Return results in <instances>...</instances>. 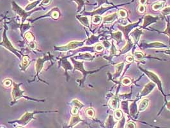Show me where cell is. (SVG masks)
<instances>
[{"label": "cell", "mask_w": 170, "mask_h": 128, "mask_svg": "<svg viewBox=\"0 0 170 128\" xmlns=\"http://www.w3.org/2000/svg\"><path fill=\"white\" fill-rule=\"evenodd\" d=\"M22 83H17L13 82V88H12V98H13V102H16L17 101H18L19 99H21V97L24 98V99H27V100H31V101H37V102H44V101H41V100H36L35 99H32V98L28 97H26V96H24L23 93L25 92V91L24 90H22L21 89H20V86L22 85Z\"/></svg>", "instance_id": "cell-1"}, {"label": "cell", "mask_w": 170, "mask_h": 128, "mask_svg": "<svg viewBox=\"0 0 170 128\" xmlns=\"http://www.w3.org/2000/svg\"><path fill=\"white\" fill-rule=\"evenodd\" d=\"M6 26H5V30H4V32H3V40H2V42H0V46H3L5 49H6L7 50L10 51L11 53H12L14 55H15L19 59L21 60V56L23 55L20 51H18L17 49H16L15 47L13 46V45H12V44L11 43V42L10 41L9 39L8 38L7 36H6Z\"/></svg>", "instance_id": "cell-2"}, {"label": "cell", "mask_w": 170, "mask_h": 128, "mask_svg": "<svg viewBox=\"0 0 170 128\" xmlns=\"http://www.w3.org/2000/svg\"><path fill=\"white\" fill-rule=\"evenodd\" d=\"M12 10H13L16 14H18L20 17H21V24H23V23H24V22L25 21V20H26V19L28 18V17L32 13L35 12L36 10H40V8H39L38 9L33 10L31 11V12L30 11H29V12H26V11H25L24 10L22 9V8L20 7L19 6H18V5L15 3V2L12 1Z\"/></svg>", "instance_id": "cell-3"}, {"label": "cell", "mask_w": 170, "mask_h": 128, "mask_svg": "<svg viewBox=\"0 0 170 128\" xmlns=\"http://www.w3.org/2000/svg\"><path fill=\"white\" fill-rule=\"evenodd\" d=\"M44 112H50V111H33V112H31V113L30 112H26V113H25L23 116H22V117L21 118V119L17 120V121H14V122H14H14H16V123H17L18 124H19V125L21 126H26L28 123H29L32 119H33L34 115H35V114L38 113H44Z\"/></svg>", "instance_id": "cell-4"}, {"label": "cell", "mask_w": 170, "mask_h": 128, "mask_svg": "<svg viewBox=\"0 0 170 128\" xmlns=\"http://www.w3.org/2000/svg\"><path fill=\"white\" fill-rule=\"evenodd\" d=\"M70 60H72V62H73V64H74V70H77L81 72L83 75V78L80 85H82L83 82H84V81L85 80V78H86V76L87 75L89 74L93 73V72H95L97 71V70H95V71H86V70H85V69H84L83 62L76 61V60H74V58H73V57H70Z\"/></svg>", "instance_id": "cell-5"}, {"label": "cell", "mask_w": 170, "mask_h": 128, "mask_svg": "<svg viewBox=\"0 0 170 128\" xmlns=\"http://www.w3.org/2000/svg\"><path fill=\"white\" fill-rule=\"evenodd\" d=\"M53 56H52L51 55H47L46 56H44L43 58H38L36 60V64H35V70H36V76H38V79H40L38 77L40 72H41L42 70L43 67H44V62L48 61V60H51L53 58Z\"/></svg>", "instance_id": "cell-6"}, {"label": "cell", "mask_w": 170, "mask_h": 128, "mask_svg": "<svg viewBox=\"0 0 170 128\" xmlns=\"http://www.w3.org/2000/svg\"><path fill=\"white\" fill-rule=\"evenodd\" d=\"M85 41L83 42H77L72 41L69 42L67 45L61 47H55V51H67L71 50V49H75L78 47H80L84 45Z\"/></svg>", "instance_id": "cell-7"}, {"label": "cell", "mask_w": 170, "mask_h": 128, "mask_svg": "<svg viewBox=\"0 0 170 128\" xmlns=\"http://www.w3.org/2000/svg\"><path fill=\"white\" fill-rule=\"evenodd\" d=\"M141 70H143L144 73L148 76V78H150L154 83L156 84V85L158 86V88H159V90H161V92L164 94L163 91V88H162V83H161V81L160 80L159 78L155 73H153V72L148 71V70H143V69H141Z\"/></svg>", "instance_id": "cell-8"}, {"label": "cell", "mask_w": 170, "mask_h": 128, "mask_svg": "<svg viewBox=\"0 0 170 128\" xmlns=\"http://www.w3.org/2000/svg\"><path fill=\"white\" fill-rule=\"evenodd\" d=\"M155 87H156V84L153 82H149L146 85L145 87H144V89L141 92V93L140 94V97H142L148 96L149 94H150L152 92L153 89Z\"/></svg>", "instance_id": "cell-9"}, {"label": "cell", "mask_w": 170, "mask_h": 128, "mask_svg": "<svg viewBox=\"0 0 170 128\" xmlns=\"http://www.w3.org/2000/svg\"><path fill=\"white\" fill-rule=\"evenodd\" d=\"M137 26H138V23H136L130 24V25H127V26H118V28L120 30L123 32L125 38H126L127 40H129V33L131 32V31L134 28L136 27Z\"/></svg>", "instance_id": "cell-10"}, {"label": "cell", "mask_w": 170, "mask_h": 128, "mask_svg": "<svg viewBox=\"0 0 170 128\" xmlns=\"http://www.w3.org/2000/svg\"><path fill=\"white\" fill-rule=\"evenodd\" d=\"M141 47H143V48H167L168 46L160 42H154L141 44Z\"/></svg>", "instance_id": "cell-11"}, {"label": "cell", "mask_w": 170, "mask_h": 128, "mask_svg": "<svg viewBox=\"0 0 170 128\" xmlns=\"http://www.w3.org/2000/svg\"><path fill=\"white\" fill-rule=\"evenodd\" d=\"M59 66L62 67L65 70L66 75H67V71L68 70H72L73 69L71 64L69 62L67 58H63L60 59V62H59Z\"/></svg>", "instance_id": "cell-12"}, {"label": "cell", "mask_w": 170, "mask_h": 128, "mask_svg": "<svg viewBox=\"0 0 170 128\" xmlns=\"http://www.w3.org/2000/svg\"><path fill=\"white\" fill-rule=\"evenodd\" d=\"M158 20L157 17H154L151 15H146L144 19V22H143V28H145L149 25H150L151 24L153 23H155Z\"/></svg>", "instance_id": "cell-13"}, {"label": "cell", "mask_w": 170, "mask_h": 128, "mask_svg": "<svg viewBox=\"0 0 170 128\" xmlns=\"http://www.w3.org/2000/svg\"><path fill=\"white\" fill-rule=\"evenodd\" d=\"M143 31L141 30V29H139V28H136L133 32H131V35H130V37L132 38V40H133V42L137 43L140 40V37H141V35H143Z\"/></svg>", "instance_id": "cell-14"}, {"label": "cell", "mask_w": 170, "mask_h": 128, "mask_svg": "<svg viewBox=\"0 0 170 128\" xmlns=\"http://www.w3.org/2000/svg\"><path fill=\"white\" fill-rule=\"evenodd\" d=\"M74 58H76V60H86V61H91L95 58L94 56L91 55L90 53H79L77 56L73 57Z\"/></svg>", "instance_id": "cell-15"}, {"label": "cell", "mask_w": 170, "mask_h": 128, "mask_svg": "<svg viewBox=\"0 0 170 128\" xmlns=\"http://www.w3.org/2000/svg\"><path fill=\"white\" fill-rule=\"evenodd\" d=\"M31 64V61L29 60V58L27 55H23V58L21 59V64L20 65V68L21 70H25L26 69L29 64Z\"/></svg>", "instance_id": "cell-16"}, {"label": "cell", "mask_w": 170, "mask_h": 128, "mask_svg": "<svg viewBox=\"0 0 170 128\" xmlns=\"http://www.w3.org/2000/svg\"><path fill=\"white\" fill-rule=\"evenodd\" d=\"M113 7H101L99 8V9L96 10H95L94 12H85V15H91V16H93V15H101L105 12H106L108 10L110 9Z\"/></svg>", "instance_id": "cell-17"}, {"label": "cell", "mask_w": 170, "mask_h": 128, "mask_svg": "<svg viewBox=\"0 0 170 128\" xmlns=\"http://www.w3.org/2000/svg\"><path fill=\"white\" fill-rule=\"evenodd\" d=\"M118 17V13H114V14H111V15H107L104 18H102V21H103V23H105V24L111 23L113 21H114Z\"/></svg>", "instance_id": "cell-18"}, {"label": "cell", "mask_w": 170, "mask_h": 128, "mask_svg": "<svg viewBox=\"0 0 170 128\" xmlns=\"http://www.w3.org/2000/svg\"><path fill=\"white\" fill-rule=\"evenodd\" d=\"M119 104H120V102H119L118 98L117 96H115L110 100L109 102V105L112 110H116L118 108Z\"/></svg>", "instance_id": "cell-19"}, {"label": "cell", "mask_w": 170, "mask_h": 128, "mask_svg": "<svg viewBox=\"0 0 170 128\" xmlns=\"http://www.w3.org/2000/svg\"><path fill=\"white\" fill-rule=\"evenodd\" d=\"M123 67H124V63L121 62L120 64H117L116 65V72L114 74V78H118L120 76L121 72L123 70Z\"/></svg>", "instance_id": "cell-20"}, {"label": "cell", "mask_w": 170, "mask_h": 128, "mask_svg": "<svg viewBox=\"0 0 170 128\" xmlns=\"http://www.w3.org/2000/svg\"><path fill=\"white\" fill-rule=\"evenodd\" d=\"M149 104V100L148 99H143L142 101L140 102L138 106V110L140 111H144L147 108Z\"/></svg>", "instance_id": "cell-21"}, {"label": "cell", "mask_w": 170, "mask_h": 128, "mask_svg": "<svg viewBox=\"0 0 170 128\" xmlns=\"http://www.w3.org/2000/svg\"><path fill=\"white\" fill-rule=\"evenodd\" d=\"M77 18L79 20L80 23L84 25L86 27L90 28V23H89V19L87 17H79V16H77Z\"/></svg>", "instance_id": "cell-22"}, {"label": "cell", "mask_w": 170, "mask_h": 128, "mask_svg": "<svg viewBox=\"0 0 170 128\" xmlns=\"http://www.w3.org/2000/svg\"><path fill=\"white\" fill-rule=\"evenodd\" d=\"M81 121H82V119H81L80 117H79V115H76L73 116L72 117L71 121H70L69 126H70V127L74 126L75 125H76L77 124L79 123V122H81Z\"/></svg>", "instance_id": "cell-23"}, {"label": "cell", "mask_w": 170, "mask_h": 128, "mask_svg": "<svg viewBox=\"0 0 170 128\" xmlns=\"http://www.w3.org/2000/svg\"><path fill=\"white\" fill-rule=\"evenodd\" d=\"M112 35L114 39L116 40L118 44H119V43H120L122 41V33L120 31H117V32L113 33Z\"/></svg>", "instance_id": "cell-24"}, {"label": "cell", "mask_w": 170, "mask_h": 128, "mask_svg": "<svg viewBox=\"0 0 170 128\" xmlns=\"http://www.w3.org/2000/svg\"><path fill=\"white\" fill-rule=\"evenodd\" d=\"M132 46H133V42L131 41V40H129L128 42L127 43V44L125 45V46L121 50V53H125L129 51V50H131Z\"/></svg>", "instance_id": "cell-25"}, {"label": "cell", "mask_w": 170, "mask_h": 128, "mask_svg": "<svg viewBox=\"0 0 170 128\" xmlns=\"http://www.w3.org/2000/svg\"><path fill=\"white\" fill-rule=\"evenodd\" d=\"M40 1H41V0H38V1H35V2H33V3H30V4H29V5L26 6V7L25 8V10H24L26 11V12H29V11L31 10L32 9L35 8V6L38 5V3H40Z\"/></svg>", "instance_id": "cell-26"}, {"label": "cell", "mask_w": 170, "mask_h": 128, "mask_svg": "<svg viewBox=\"0 0 170 128\" xmlns=\"http://www.w3.org/2000/svg\"><path fill=\"white\" fill-rule=\"evenodd\" d=\"M99 37H96L95 35H92L90 38H88L86 41V44L87 45H91V44H94L95 43L99 41Z\"/></svg>", "instance_id": "cell-27"}, {"label": "cell", "mask_w": 170, "mask_h": 128, "mask_svg": "<svg viewBox=\"0 0 170 128\" xmlns=\"http://www.w3.org/2000/svg\"><path fill=\"white\" fill-rule=\"evenodd\" d=\"M102 21V17L99 15H93L92 18V23L94 25H99Z\"/></svg>", "instance_id": "cell-28"}, {"label": "cell", "mask_w": 170, "mask_h": 128, "mask_svg": "<svg viewBox=\"0 0 170 128\" xmlns=\"http://www.w3.org/2000/svg\"><path fill=\"white\" fill-rule=\"evenodd\" d=\"M114 122L113 121V119L112 116L109 115L108 120L106 121V126L107 128H112L114 126Z\"/></svg>", "instance_id": "cell-29"}, {"label": "cell", "mask_w": 170, "mask_h": 128, "mask_svg": "<svg viewBox=\"0 0 170 128\" xmlns=\"http://www.w3.org/2000/svg\"><path fill=\"white\" fill-rule=\"evenodd\" d=\"M24 37H25L26 40L29 42H32V41H34V40H35V37H34V35L32 34L31 32H27V33H25V35H24Z\"/></svg>", "instance_id": "cell-30"}, {"label": "cell", "mask_w": 170, "mask_h": 128, "mask_svg": "<svg viewBox=\"0 0 170 128\" xmlns=\"http://www.w3.org/2000/svg\"><path fill=\"white\" fill-rule=\"evenodd\" d=\"M163 6H164V3H163V2H159V3H155V4H153V5H152V9H153V10L157 11L162 9V8L163 7Z\"/></svg>", "instance_id": "cell-31"}, {"label": "cell", "mask_w": 170, "mask_h": 128, "mask_svg": "<svg viewBox=\"0 0 170 128\" xmlns=\"http://www.w3.org/2000/svg\"><path fill=\"white\" fill-rule=\"evenodd\" d=\"M134 58H135L136 60H138V61L143 60L144 57V55H143L141 52L140 51L135 52V53H134Z\"/></svg>", "instance_id": "cell-32"}, {"label": "cell", "mask_w": 170, "mask_h": 128, "mask_svg": "<svg viewBox=\"0 0 170 128\" xmlns=\"http://www.w3.org/2000/svg\"><path fill=\"white\" fill-rule=\"evenodd\" d=\"M71 104H72V106L74 107H77L78 108H81L82 107H83V104L82 103H81L77 99H74L72 101Z\"/></svg>", "instance_id": "cell-33"}, {"label": "cell", "mask_w": 170, "mask_h": 128, "mask_svg": "<svg viewBox=\"0 0 170 128\" xmlns=\"http://www.w3.org/2000/svg\"><path fill=\"white\" fill-rule=\"evenodd\" d=\"M86 114L89 117L92 118L95 116V111L93 109H92L91 108H88L86 110Z\"/></svg>", "instance_id": "cell-34"}, {"label": "cell", "mask_w": 170, "mask_h": 128, "mask_svg": "<svg viewBox=\"0 0 170 128\" xmlns=\"http://www.w3.org/2000/svg\"><path fill=\"white\" fill-rule=\"evenodd\" d=\"M137 110V106L136 104V102H133L131 104V106H130V113L132 115V116L134 115H135L136 112Z\"/></svg>", "instance_id": "cell-35"}, {"label": "cell", "mask_w": 170, "mask_h": 128, "mask_svg": "<svg viewBox=\"0 0 170 128\" xmlns=\"http://www.w3.org/2000/svg\"><path fill=\"white\" fill-rule=\"evenodd\" d=\"M118 14V17H120V18L125 19L127 17V13L126 10L123 9L119 10Z\"/></svg>", "instance_id": "cell-36"}, {"label": "cell", "mask_w": 170, "mask_h": 128, "mask_svg": "<svg viewBox=\"0 0 170 128\" xmlns=\"http://www.w3.org/2000/svg\"><path fill=\"white\" fill-rule=\"evenodd\" d=\"M72 1H74L78 4V12H79L81 10V9L82 8L83 6V5H85V1H84L83 0H72Z\"/></svg>", "instance_id": "cell-37"}, {"label": "cell", "mask_w": 170, "mask_h": 128, "mask_svg": "<svg viewBox=\"0 0 170 128\" xmlns=\"http://www.w3.org/2000/svg\"><path fill=\"white\" fill-rule=\"evenodd\" d=\"M114 118L117 120H120L122 117H123V113L121 112V110H116L114 111Z\"/></svg>", "instance_id": "cell-38"}, {"label": "cell", "mask_w": 170, "mask_h": 128, "mask_svg": "<svg viewBox=\"0 0 170 128\" xmlns=\"http://www.w3.org/2000/svg\"><path fill=\"white\" fill-rule=\"evenodd\" d=\"M116 54V49L115 48L113 42H112V44H111V49H110V57H112Z\"/></svg>", "instance_id": "cell-39"}, {"label": "cell", "mask_w": 170, "mask_h": 128, "mask_svg": "<svg viewBox=\"0 0 170 128\" xmlns=\"http://www.w3.org/2000/svg\"><path fill=\"white\" fill-rule=\"evenodd\" d=\"M131 83H132V81H131V79L129 78H123V79H122V81H121V83H122V85H125V86L131 85Z\"/></svg>", "instance_id": "cell-40"}, {"label": "cell", "mask_w": 170, "mask_h": 128, "mask_svg": "<svg viewBox=\"0 0 170 128\" xmlns=\"http://www.w3.org/2000/svg\"><path fill=\"white\" fill-rule=\"evenodd\" d=\"M161 33H164L165 35H168V36L170 37V21L168 22L167 28H166V30L164 31V32H161Z\"/></svg>", "instance_id": "cell-41"}, {"label": "cell", "mask_w": 170, "mask_h": 128, "mask_svg": "<svg viewBox=\"0 0 170 128\" xmlns=\"http://www.w3.org/2000/svg\"><path fill=\"white\" fill-rule=\"evenodd\" d=\"M121 106H122V109L124 110V111L127 113H129L128 112V110H129V106H128V102L127 101H122L121 102Z\"/></svg>", "instance_id": "cell-42"}, {"label": "cell", "mask_w": 170, "mask_h": 128, "mask_svg": "<svg viewBox=\"0 0 170 128\" xmlns=\"http://www.w3.org/2000/svg\"><path fill=\"white\" fill-rule=\"evenodd\" d=\"M3 84H4V86H5V87H10L12 85H13V82H12V79H6L4 80V81H3Z\"/></svg>", "instance_id": "cell-43"}, {"label": "cell", "mask_w": 170, "mask_h": 128, "mask_svg": "<svg viewBox=\"0 0 170 128\" xmlns=\"http://www.w3.org/2000/svg\"><path fill=\"white\" fill-rule=\"evenodd\" d=\"M125 122V117H123L121 121H120V122H119L117 128H124Z\"/></svg>", "instance_id": "cell-44"}, {"label": "cell", "mask_w": 170, "mask_h": 128, "mask_svg": "<svg viewBox=\"0 0 170 128\" xmlns=\"http://www.w3.org/2000/svg\"><path fill=\"white\" fill-rule=\"evenodd\" d=\"M162 14L164 15H168V14H170V6H168V7L164 8V9L162 10Z\"/></svg>", "instance_id": "cell-45"}, {"label": "cell", "mask_w": 170, "mask_h": 128, "mask_svg": "<svg viewBox=\"0 0 170 128\" xmlns=\"http://www.w3.org/2000/svg\"><path fill=\"white\" fill-rule=\"evenodd\" d=\"M95 50L97 51L100 52V51H102L104 49V46H103V45L101 44H97L95 46Z\"/></svg>", "instance_id": "cell-46"}, {"label": "cell", "mask_w": 170, "mask_h": 128, "mask_svg": "<svg viewBox=\"0 0 170 128\" xmlns=\"http://www.w3.org/2000/svg\"><path fill=\"white\" fill-rule=\"evenodd\" d=\"M28 46L30 49H36V43L35 41H32L28 43Z\"/></svg>", "instance_id": "cell-47"}, {"label": "cell", "mask_w": 170, "mask_h": 128, "mask_svg": "<svg viewBox=\"0 0 170 128\" xmlns=\"http://www.w3.org/2000/svg\"><path fill=\"white\" fill-rule=\"evenodd\" d=\"M125 128H136V126L134 122H130L127 124L126 126H125Z\"/></svg>", "instance_id": "cell-48"}, {"label": "cell", "mask_w": 170, "mask_h": 128, "mask_svg": "<svg viewBox=\"0 0 170 128\" xmlns=\"http://www.w3.org/2000/svg\"><path fill=\"white\" fill-rule=\"evenodd\" d=\"M146 10V7L144 6V5H140L138 8V11L140 13H144Z\"/></svg>", "instance_id": "cell-49"}, {"label": "cell", "mask_w": 170, "mask_h": 128, "mask_svg": "<svg viewBox=\"0 0 170 128\" xmlns=\"http://www.w3.org/2000/svg\"><path fill=\"white\" fill-rule=\"evenodd\" d=\"M102 45H103L104 47H106V48H109L110 47V46H111V44H110V42H109V41H107V40H105V41L103 42V44H102Z\"/></svg>", "instance_id": "cell-50"}, {"label": "cell", "mask_w": 170, "mask_h": 128, "mask_svg": "<svg viewBox=\"0 0 170 128\" xmlns=\"http://www.w3.org/2000/svg\"><path fill=\"white\" fill-rule=\"evenodd\" d=\"M78 111H79V108H77V107H73L72 110V113L74 115H78Z\"/></svg>", "instance_id": "cell-51"}, {"label": "cell", "mask_w": 170, "mask_h": 128, "mask_svg": "<svg viewBox=\"0 0 170 128\" xmlns=\"http://www.w3.org/2000/svg\"><path fill=\"white\" fill-rule=\"evenodd\" d=\"M105 3H106V4L109 3L108 0H98V5H99V6H100V5H104Z\"/></svg>", "instance_id": "cell-52"}, {"label": "cell", "mask_w": 170, "mask_h": 128, "mask_svg": "<svg viewBox=\"0 0 170 128\" xmlns=\"http://www.w3.org/2000/svg\"><path fill=\"white\" fill-rule=\"evenodd\" d=\"M134 60V57H132V55H128L127 57H126V61L128 63H131L132 62H133Z\"/></svg>", "instance_id": "cell-53"}, {"label": "cell", "mask_w": 170, "mask_h": 128, "mask_svg": "<svg viewBox=\"0 0 170 128\" xmlns=\"http://www.w3.org/2000/svg\"><path fill=\"white\" fill-rule=\"evenodd\" d=\"M52 0H43L41 2V5H48L50 4V3L51 2Z\"/></svg>", "instance_id": "cell-54"}, {"label": "cell", "mask_w": 170, "mask_h": 128, "mask_svg": "<svg viewBox=\"0 0 170 128\" xmlns=\"http://www.w3.org/2000/svg\"><path fill=\"white\" fill-rule=\"evenodd\" d=\"M147 2V0H139V3L141 5H144Z\"/></svg>", "instance_id": "cell-55"}, {"label": "cell", "mask_w": 170, "mask_h": 128, "mask_svg": "<svg viewBox=\"0 0 170 128\" xmlns=\"http://www.w3.org/2000/svg\"><path fill=\"white\" fill-rule=\"evenodd\" d=\"M166 106H167V108L168 109V110H170V102H168L167 104H166Z\"/></svg>", "instance_id": "cell-56"}, {"label": "cell", "mask_w": 170, "mask_h": 128, "mask_svg": "<svg viewBox=\"0 0 170 128\" xmlns=\"http://www.w3.org/2000/svg\"><path fill=\"white\" fill-rule=\"evenodd\" d=\"M160 1H161L163 2V3H164V2H166V0H160Z\"/></svg>", "instance_id": "cell-57"}, {"label": "cell", "mask_w": 170, "mask_h": 128, "mask_svg": "<svg viewBox=\"0 0 170 128\" xmlns=\"http://www.w3.org/2000/svg\"><path fill=\"white\" fill-rule=\"evenodd\" d=\"M23 128V127H21V126H19V127H18V128Z\"/></svg>", "instance_id": "cell-58"}, {"label": "cell", "mask_w": 170, "mask_h": 128, "mask_svg": "<svg viewBox=\"0 0 170 128\" xmlns=\"http://www.w3.org/2000/svg\"><path fill=\"white\" fill-rule=\"evenodd\" d=\"M2 20H3V19H0V22H1Z\"/></svg>", "instance_id": "cell-59"}, {"label": "cell", "mask_w": 170, "mask_h": 128, "mask_svg": "<svg viewBox=\"0 0 170 128\" xmlns=\"http://www.w3.org/2000/svg\"><path fill=\"white\" fill-rule=\"evenodd\" d=\"M3 128V127H1V128Z\"/></svg>", "instance_id": "cell-60"}, {"label": "cell", "mask_w": 170, "mask_h": 128, "mask_svg": "<svg viewBox=\"0 0 170 128\" xmlns=\"http://www.w3.org/2000/svg\"><path fill=\"white\" fill-rule=\"evenodd\" d=\"M35 1H38V0H35Z\"/></svg>", "instance_id": "cell-61"}, {"label": "cell", "mask_w": 170, "mask_h": 128, "mask_svg": "<svg viewBox=\"0 0 170 128\" xmlns=\"http://www.w3.org/2000/svg\"><path fill=\"white\" fill-rule=\"evenodd\" d=\"M29 1H32V0H29Z\"/></svg>", "instance_id": "cell-62"}]
</instances>
